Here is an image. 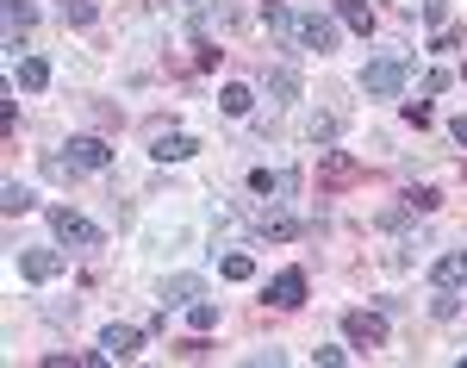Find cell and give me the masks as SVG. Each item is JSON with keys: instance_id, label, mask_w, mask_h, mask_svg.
<instances>
[{"instance_id": "1", "label": "cell", "mask_w": 467, "mask_h": 368, "mask_svg": "<svg viewBox=\"0 0 467 368\" xmlns=\"http://www.w3.org/2000/svg\"><path fill=\"white\" fill-rule=\"evenodd\" d=\"M343 337H349V350H361V356L387 350V312L380 306H349L343 312Z\"/></svg>"}, {"instance_id": "2", "label": "cell", "mask_w": 467, "mask_h": 368, "mask_svg": "<svg viewBox=\"0 0 467 368\" xmlns=\"http://www.w3.org/2000/svg\"><path fill=\"white\" fill-rule=\"evenodd\" d=\"M368 182V163H356L349 150H324L318 156V194H349Z\"/></svg>"}, {"instance_id": "3", "label": "cell", "mask_w": 467, "mask_h": 368, "mask_svg": "<svg viewBox=\"0 0 467 368\" xmlns=\"http://www.w3.org/2000/svg\"><path fill=\"white\" fill-rule=\"evenodd\" d=\"M50 231H57V244H63V250H100V244H107V231H100V225H88L75 206H50Z\"/></svg>"}, {"instance_id": "4", "label": "cell", "mask_w": 467, "mask_h": 368, "mask_svg": "<svg viewBox=\"0 0 467 368\" xmlns=\"http://www.w3.org/2000/svg\"><path fill=\"white\" fill-rule=\"evenodd\" d=\"M405 75H411V57H374V63L361 69V88H368L374 100H399Z\"/></svg>"}, {"instance_id": "5", "label": "cell", "mask_w": 467, "mask_h": 368, "mask_svg": "<svg viewBox=\"0 0 467 368\" xmlns=\"http://www.w3.org/2000/svg\"><path fill=\"white\" fill-rule=\"evenodd\" d=\"M268 306H281V312H299V306H306V268H281V275L268 281Z\"/></svg>"}, {"instance_id": "6", "label": "cell", "mask_w": 467, "mask_h": 368, "mask_svg": "<svg viewBox=\"0 0 467 368\" xmlns=\"http://www.w3.org/2000/svg\"><path fill=\"white\" fill-rule=\"evenodd\" d=\"M293 37H299L306 50H318V57H330V50H337V19H324V13H306V19L293 26Z\"/></svg>"}, {"instance_id": "7", "label": "cell", "mask_w": 467, "mask_h": 368, "mask_svg": "<svg viewBox=\"0 0 467 368\" xmlns=\"http://www.w3.org/2000/svg\"><path fill=\"white\" fill-rule=\"evenodd\" d=\"M63 268H69L63 250H19V275H26V281H57Z\"/></svg>"}, {"instance_id": "8", "label": "cell", "mask_w": 467, "mask_h": 368, "mask_svg": "<svg viewBox=\"0 0 467 368\" xmlns=\"http://www.w3.org/2000/svg\"><path fill=\"white\" fill-rule=\"evenodd\" d=\"M69 163L88 169V175H94V169H112V144L107 138H69Z\"/></svg>"}, {"instance_id": "9", "label": "cell", "mask_w": 467, "mask_h": 368, "mask_svg": "<svg viewBox=\"0 0 467 368\" xmlns=\"http://www.w3.org/2000/svg\"><path fill=\"white\" fill-rule=\"evenodd\" d=\"M138 343H144L138 325H107V331H100V350H107L112 363H131V356H138Z\"/></svg>"}, {"instance_id": "10", "label": "cell", "mask_w": 467, "mask_h": 368, "mask_svg": "<svg viewBox=\"0 0 467 368\" xmlns=\"http://www.w3.org/2000/svg\"><path fill=\"white\" fill-rule=\"evenodd\" d=\"M150 156H156V163H187V156H200V138H193V131H162V138L150 144Z\"/></svg>"}, {"instance_id": "11", "label": "cell", "mask_w": 467, "mask_h": 368, "mask_svg": "<svg viewBox=\"0 0 467 368\" xmlns=\"http://www.w3.org/2000/svg\"><path fill=\"white\" fill-rule=\"evenodd\" d=\"M200 294H206L200 275H169V281H162V306H193Z\"/></svg>"}, {"instance_id": "12", "label": "cell", "mask_w": 467, "mask_h": 368, "mask_svg": "<svg viewBox=\"0 0 467 368\" xmlns=\"http://www.w3.org/2000/svg\"><path fill=\"white\" fill-rule=\"evenodd\" d=\"M431 281H436V288H467V250H449V257H436Z\"/></svg>"}, {"instance_id": "13", "label": "cell", "mask_w": 467, "mask_h": 368, "mask_svg": "<svg viewBox=\"0 0 467 368\" xmlns=\"http://www.w3.org/2000/svg\"><path fill=\"white\" fill-rule=\"evenodd\" d=\"M255 231H262V237H275V244H293L306 225L293 219V213H262V219H255Z\"/></svg>"}, {"instance_id": "14", "label": "cell", "mask_w": 467, "mask_h": 368, "mask_svg": "<svg viewBox=\"0 0 467 368\" xmlns=\"http://www.w3.org/2000/svg\"><path fill=\"white\" fill-rule=\"evenodd\" d=\"M13 75H19V88H26V94L50 88V63H44V57H19V63H13Z\"/></svg>"}, {"instance_id": "15", "label": "cell", "mask_w": 467, "mask_h": 368, "mask_svg": "<svg viewBox=\"0 0 467 368\" xmlns=\"http://www.w3.org/2000/svg\"><path fill=\"white\" fill-rule=\"evenodd\" d=\"M32 206H37V194L26 182H6V187H0V213H6V219H19V213H32Z\"/></svg>"}, {"instance_id": "16", "label": "cell", "mask_w": 467, "mask_h": 368, "mask_svg": "<svg viewBox=\"0 0 467 368\" xmlns=\"http://www.w3.org/2000/svg\"><path fill=\"white\" fill-rule=\"evenodd\" d=\"M337 19H343V26H349V32H374V6H368V0H337Z\"/></svg>"}, {"instance_id": "17", "label": "cell", "mask_w": 467, "mask_h": 368, "mask_svg": "<svg viewBox=\"0 0 467 368\" xmlns=\"http://www.w3.org/2000/svg\"><path fill=\"white\" fill-rule=\"evenodd\" d=\"M250 107H255V94L244 88V81H224V88H218V112H231V119H244Z\"/></svg>"}, {"instance_id": "18", "label": "cell", "mask_w": 467, "mask_h": 368, "mask_svg": "<svg viewBox=\"0 0 467 368\" xmlns=\"http://www.w3.org/2000/svg\"><path fill=\"white\" fill-rule=\"evenodd\" d=\"M262 88H268V100H275V107L299 100V75H293V69H268V81H262Z\"/></svg>"}, {"instance_id": "19", "label": "cell", "mask_w": 467, "mask_h": 368, "mask_svg": "<svg viewBox=\"0 0 467 368\" xmlns=\"http://www.w3.org/2000/svg\"><path fill=\"white\" fill-rule=\"evenodd\" d=\"M0 13H6V37H19V32H26V26L37 19L32 0H0Z\"/></svg>"}, {"instance_id": "20", "label": "cell", "mask_w": 467, "mask_h": 368, "mask_svg": "<svg viewBox=\"0 0 467 368\" xmlns=\"http://www.w3.org/2000/svg\"><path fill=\"white\" fill-rule=\"evenodd\" d=\"M169 356H175V363H206L213 343H206V331H193V337H181V343H169Z\"/></svg>"}, {"instance_id": "21", "label": "cell", "mask_w": 467, "mask_h": 368, "mask_svg": "<svg viewBox=\"0 0 467 368\" xmlns=\"http://www.w3.org/2000/svg\"><path fill=\"white\" fill-rule=\"evenodd\" d=\"M262 26H268V32H275V37H287L293 26H299V19H293V13H287V6H281V0H268V6H262Z\"/></svg>"}, {"instance_id": "22", "label": "cell", "mask_w": 467, "mask_h": 368, "mask_svg": "<svg viewBox=\"0 0 467 368\" xmlns=\"http://www.w3.org/2000/svg\"><path fill=\"white\" fill-rule=\"evenodd\" d=\"M218 275H224V281H255V262L244 257V250H237V257H224V262H218Z\"/></svg>"}, {"instance_id": "23", "label": "cell", "mask_w": 467, "mask_h": 368, "mask_svg": "<svg viewBox=\"0 0 467 368\" xmlns=\"http://www.w3.org/2000/svg\"><path fill=\"white\" fill-rule=\"evenodd\" d=\"M63 19H69V26H94L100 6H94V0H63Z\"/></svg>"}, {"instance_id": "24", "label": "cell", "mask_w": 467, "mask_h": 368, "mask_svg": "<svg viewBox=\"0 0 467 368\" xmlns=\"http://www.w3.org/2000/svg\"><path fill=\"white\" fill-rule=\"evenodd\" d=\"M411 219H418V213L399 200V206H380V219H374V225H380V231H399V225H411Z\"/></svg>"}, {"instance_id": "25", "label": "cell", "mask_w": 467, "mask_h": 368, "mask_svg": "<svg viewBox=\"0 0 467 368\" xmlns=\"http://www.w3.org/2000/svg\"><path fill=\"white\" fill-rule=\"evenodd\" d=\"M431 312H436V319H455V312H462V294H455V288H436Z\"/></svg>"}, {"instance_id": "26", "label": "cell", "mask_w": 467, "mask_h": 368, "mask_svg": "<svg viewBox=\"0 0 467 368\" xmlns=\"http://www.w3.org/2000/svg\"><path fill=\"white\" fill-rule=\"evenodd\" d=\"M187 319H193V331H213V325H218V306H213V300H193V312H187Z\"/></svg>"}, {"instance_id": "27", "label": "cell", "mask_w": 467, "mask_h": 368, "mask_svg": "<svg viewBox=\"0 0 467 368\" xmlns=\"http://www.w3.org/2000/svg\"><path fill=\"white\" fill-rule=\"evenodd\" d=\"M405 206H411V213H436V187H411Z\"/></svg>"}, {"instance_id": "28", "label": "cell", "mask_w": 467, "mask_h": 368, "mask_svg": "<svg viewBox=\"0 0 467 368\" xmlns=\"http://www.w3.org/2000/svg\"><path fill=\"white\" fill-rule=\"evenodd\" d=\"M0 131H6V138L19 131V100H0Z\"/></svg>"}, {"instance_id": "29", "label": "cell", "mask_w": 467, "mask_h": 368, "mask_svg": "<svg viewBox=\"0 0 467 368\" xmlns=\"http://www.w3.org/2000/svg\"><path fill=\"white\" fill-rule=\"evenodd\" d=\"M405 125H418V131H424V125H431V107H424V100H405Z\"/></svg>"}, {"instance_id": "30", "label": "cell", "mask_w": 467, "mask_h": 368, "mask_svg": "<svg viewBox=\"0 0 467 368\" xmlns=\"http://www.w3.org/2000/svg\"><path fill=\"white\" fill-rule=\"evenodd\" d=\"M312 356H318L324 368H337V363H349V350H337V343H318V350H312Z\"/></svg>"}, {"instance_id": "31", "label": "cell", "mask_w": 467, "mask_h": 368, "mask_svg": "<svg viewBox=\"0 0 467 368\" xmlns=\"http://www.w3.org/2000/svg\"><path fill=\"white\" fill-rule=\"evenodd\" d=\"M424 19H431L436 32H442V26H449V6H442V0H424Z\"/></svg>"}, {"instance_id": "32", "label": "cell", "mask_w": 467, "mask_h": 368, "mask_svg": "<svg viewBox=\"0 0 467 368\" xmlns=\"http://www.w3.org/2000/svg\"><path fill=\"white\" fill-rule=\"evenodd\" d=\"M436 50H462V26H442L436 32Z\"/></svg>"}, {"instance_id": "33", "label": "cell", "mask_w": 467, "mask_h": 368, "mask_svg": "<svg viewBox=\"0 0 467 368\" xmlns=\"http://www.w3.org/2000/svg\"><path fill=\"white\" fill-rule=\"evenodd\" d=\"M337 138V119H312V144H330Z\"/></svg>"}, {"instance_id": "34", "label": "cell", "mask_w": 467, "mask_h": 368, "mask_svg": "<svg viewBox=\"0 0 467 368\" xmlns=\"http://www.w3.org/2000/svg\"><path fill=\"white\" fill-rule=\"evenodd\" d=\"M449 138H455V144H467V112L455 119V125H449Z\"/></svg>"}]
</instances>
